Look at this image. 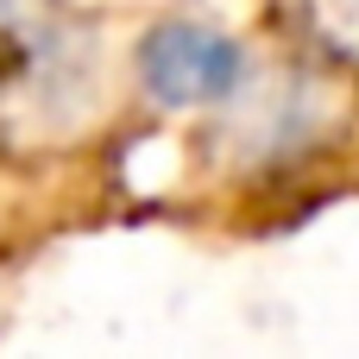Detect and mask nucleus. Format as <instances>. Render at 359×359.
Listing matches in <instances>:
<instances>
[{"mask_svg":"<svg viewBox=\"0 0 359 359\" xmlns=\"http://www.w3.org/2000/svg\"><path fill=\"white\" fill-rule=\"evenodd\" d=\"M139 69H145V88L170 107H208V101H227L246 76V57L233 38L208 32V25H158L139 50Z\"/></svg>","mask_w":359,"mask_h":359,"instance_id":"obj_1","label":"nucleus"},{"mask_svg":"<svg viewBox=\"0 0 359 359\" xmlns=\"http://www.w3.org/2000/svg\"><path fill=\"white\" fill-rule=\"evenodd\" d=\"M38 25H44V0H0V57L25 63L38 57Z\"/></svg>","mask_w":359,"mask_h":359,"instance_id":"obj_2","label":"nucleus"},{"mask_svg":"<svg viewBox=\"0 0 359 359\" xmlns=\"http://www.w3.org/2000/svg\"><path fill=\"white\" fill-rule=\"evenodd\" d=\"M309 6H316V19L328 25V38L359 44V0H309Z\"/></svg>","mask_w":359,"mask_h":359,"instance_id":"obj_3","label":"nucleus"}]
</instances>
